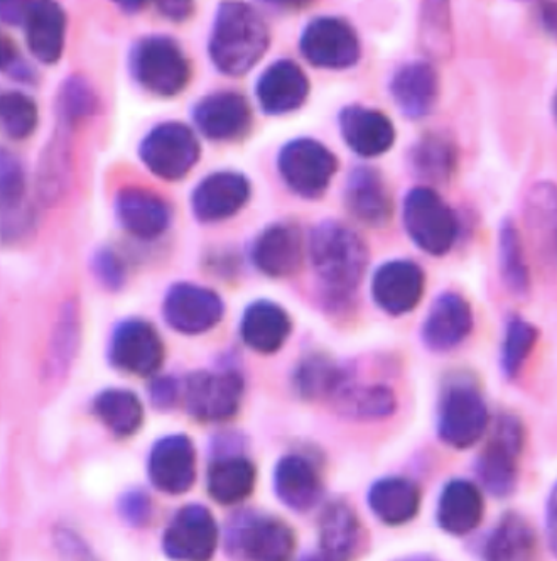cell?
I'll list each match as a JSON object with an SVG mask.
<instances>
[{
  "label": "cell",
  "instance_id": "cell-1",
  "mask_svg": "<svg viewBox=\"0 0 557 561\" xmlns=\"http://www.w3.org/2000/svg\"><path fill=\"white\" fill-rule=\"evenodd\" d=\"M269 30L254 8L239 0H227L214 18L210 56L218 70L241 77L260 61L269 48Z\"/></svg>",
  "mask_w": 557,
  "mask_h": 561
},
{
  "label": "cell",
  "instance_id": "cell-2",
  "mask_svg": "<svg viewBox=\"0 0 557 561\" xmlns=\"http://www.w3.org/2000/svg\"><path fill=\"white\" fill-rule=\"evenodd\" d=\"M311 257L317 276L333 295H350L365 273V245L353 230L341 224L316 227L311 237Z\"/></svg>",
  "mask_w": 557,
  "mask_h": 561
},
{
  "label": "cell",
  "instance_id": "cell-3",
  "mask_svg": "<svg viewBox=\"0 0 557 561\" xmlns=\"http://www.w3.org/2000/svg\"><path fill=\"white\" fill-rule=\"evenodd\" d=\"M130 68L137 82L161 96H173L188 85V58L171 37H144L134 46Z\"/></svg>",
  "mask_w": 557,
  "mask_h": 561
},
{
  "label": "cell",
  "instance_id": "cell-4",
  "mask_svg": "<svg viewBox=\"0 0 557 561\" xmlns=\"http://www.w3.org/2000/svg\"><path fill=\"white\" fill-rule=\"evenodd\" d=\"M484 396L468 382H454L444 389L438 417V432L450 447L466 450L484 438L488 428Z\"/></svg>",
  "mask_w": 557,
  "mask_h": 561
},
{
  "label": "cell",
  "instance_id": "cell-5",
  "mask_svg": "<svg viewBox=\"0 0 557 561\" xmlns=\"http://www.w3.org/2000/svg\"><path fill=\"white\" fill-rule=\"evenodd\" d=\"M404 224L417 248L431 255L446 254L456 240V217L431 188H416L406 196Z\"/></svg>",
  "mask_w": 557,
  "mask_h": 561
},
{
  "label": "cell",
  "instance_id": "cell-6",
  "mask_svg": "<svg viewBox=\"0 0 557 561\" xmlns=\"http://www.w3.org/2000/svg\"><path fill=\"white\" fill-rule=\"evenodd\" d=\"M522 447L524 428L521 421L510 414L500 416L478 458V477L495 497H507L515 489Z\"/></svg>",
  "mask_w": 557,
  "mask_h": 561
},
{
  "label": "cell",
  "instance_id": "cell-7",
  "mask_svg": "<svg viewBox=\"0 0 557 561\" xmlns=\"http://www.w3.org/2000/svg\"><path fill=\"white\" fill-rule=\"evenodd\" d=\"M227 545L239 561H291L295 539L282 520L245 514L230 526Z\"/></svg>",
  "mask_w": 557,
  "mask_h": 561
},
{
  "label": "cell",
  "instance_id": "cell-8",
  "mask_svg": "<svg viewBox=\"0 0 557 561\" xmlns=\"http://www.w3.org/2000/svg\"><path fill=\"white\" fill-rule=\"evenodd\" d=\"M279 170L292 192L304 198H317L335 176L336 158L316 140H292L279 156Z\"/></svg>",
  "mask_w": 557,
  "mask_h": 561
},
{
  "label": "cell",
  "instance_id": "cell-9",
  "mask_svg": "<svg viewBox=\"0 0 557 561\" xmlns=\"http://www.w3.org/2000/svg\"><path fill=\"white\" fill-rule=\"evenodd\" d=\"M141 156L155 176L179 180L192 171L200 158V145L189 127L166 123L146 137Z\"/></svg>",
  "mask_w": 557,
  "mask_h": 561
},
{
  "label": "cell",
  "instance_id": "cell-10",
  "mask_svg": "<svg viewBox=\"0 0 557 561\" xmlns=\"http://www.w3.org/2000/svg\"><path fill=\"white\" fill-rule=\"evenodd\" d=\"M218 545V529L207 507L189 504L164 533V553L176 561H210Z\"/></svg>",
  "mask_w": 557,
  "mask_h": 561
},
{
  "label": "cell",
  "instance_id": "cell-11",
  "mask_svg": "<svg viewBox=\"0 0 557 561\" xmlns=\"http://www.w3.org/2000/svg\"><path fill=\"white\" fill-rule=\"evenodd\" d=\"M301 49L314 67L332 70L353 67L360 58L357 33L350 24L336 18L314 19L301 37Z\"/></svg>",
  "mask_w": 557,
  "mask_h": 561
},
{
  "label": "cell",
  "instance_id": "cell-12",
  "mask_svg": "<svg viewBox=\"0 0 557 561\" xmlns=\"http://www.w3.org/2000/svg\"><path fill=\"white\" fill-rule=\"evenodd\" d=\"M242 392L244 385L239 374L198 373L186 382L185 399L196 420L217 423L235 416Z\"/></svg>",
  "mask_w": 557,
  "mask_h": 561
},
{
  "label": "cell",
  "instance_id": "cell-13",
  "mask_svg": "<svg viewBox=\"0 0 557 561\" xmlns=\"http://www.w3.org/2000/svg\"><path fill=\"white\" fill-rule=\"evenodd\" d=\"M111 358L124 373L152 376L163 364V342L154 327L141 320H129L118 325L112 336Z\"/></svg>",
  "mask_w": 557,
  "mask_h": 561
},
{
  "label": "cell",
  "instance_id": "cell-14",
  "mask_svg": "<svg viewBox=\"0 0 557 561\" xmlns=\"http://www.w3.org/2000/svg\"><path fill=\"white\" fill-rule=\"evenodd\" d=\"M222 299L201 286H173L164 301L167 323L186 335L208 332L222 320Z\"/></svg>",
  "mask_w": 557,
  "mask_h": 561
},
{
  "label": "cell",
  "instance_id": "cell-15",
  "mask_svg": "<svg viewBox=\"0 0 557 561\" xmlns=\"http://www.w3.org/2000/svg\"><path fill=\"white\" fill-rule=\"evenodd\" d=\"M149 477L159 491L185 494L195 484L196 454L188 436L159 439L149 458Z\"/></svg>",
  "mask_w": 557,
  "mask_h": 561
},
{
  "label": "cell",
  "instance_id": "cell-16",
  "mask_svg": "<svg viewBox=\"0 0 557 561\" xmlns=\"http://www.w3.org/2000/svg\"><path fill=\"white\" fill-rule=\"evenodd\" d=\"M425 273L410 261H392L376 271L373 277V298L391 314H406L425 295Z\"/></svg>",
  "mask_w": 557,
  "mask_h": 561
},
{
  "label": "cell",
  "instance_id": "cell-17",
  "mask_svg": "<svg viewBox=\"0 0 557 561\" xmlns=\"http://www.w3.org/2000/svg\"><path fill=\"white\" fill-rule=\"evenodd\" d=\"M196 126L213 140L241 139L252 126V111L245 96L218 92L205 96L195 108Z\"/></svg>",
  "mask_w": 557,
  "mask_h": 561
},
{
  "label": "cell",
  "instance_id": "cell-18",
  "mask_svg": "<svg viewBox=\"0 0 557 561\" xmlns=\"http://www.w3.org/2000/svg\"><path fill=\"white\" fill-rule=\"evenodd\" d=\"M472 307L463 296L444 293L436 299L422 327V339L431 351L448 352L472 333Z\"/></svg>",
  "mask_w": 557,
  "mask_h": 561
},
{
  "label": "cell",
  "instance_id": "cell-19",
  "mask_svg": "<svg viewBox=\"0 0 557 561\" xmlns=\"http://www.w3.org/2000/svg\"><path fill=\"white\" fill-rule=\"evenodd\" d=\"M251 186L242 174L214 173L205 178L193 195L196 217L204 222H218L232 217L247 204Z\"/></svg>",
  "mask_w": 557,
  "mask_h": 561
},
{
  "label": "cell",
  "instance_id": "cell-20",
  "mask_svg": "<svg viewBox=\"0 0 557 561\" xmlns=\"http://www.w3.org/2000/svg\"><path fill=\"white\" fill-rule=\"evenodd\" d=\"M255 266L270 277H288L303 263V239L292 226L269 227L255 240L252 249Z\"/></svg>",
  "mask_w": 557,
  "mask_h": 561
},
{
  "label": "cell",
  "instance_id": "cell-21",
  "mask_svg": "<svg viewBox=\"0 0 557 561\" xmlns=\"http://www.w3.org/2000/svg\"><path fill=\"white\" fill-rule=\"evenodd\" d=\"M310 83L306 75L294 61H277L270 65L258 80L257 96L264 111L269 114H288L304 104Z\"/></svg>",
  "mask_w": 557,
  "mask_h": 561
},
{
  "label": "cell",
  "instance_id": "cell-22",
  "mask_svg": "<svg viewBox=\"0 0 557 561\" xmlns=\"http://www.w3.org/2000/svg\"><path fill=\"white\" fill-rule=\"evenodd\" d=\"M27 46L43 64L61 58L67 37V14L55 0H34L26 21Z\"/></svg>",
  "mask_w": 557,
  "mask_h": 561
},
{
  "label": "cell",
  "instance_id": "cell-23",
  "mask_svg": "<svg viewBox=\"0 0 557 561\" xmlns=\"http://www.w3.org/2000/svg\"><path fill=\"white\" fill-rule=\"evenodd\" d=\"M395 104L410 118H421L434 108L440 95V78L425 61L404 65L392 78Z\"/></svg>",
  "mask_w": 557,
  "mask_h": 561
},
{
  "label": "cell",
  "instance_id": "cell-24",
  "mask_svg": "<svg viewBox=\"0 0 557 561\" xmlns=\"http://www.w3.org/2000/svg\"><path fill=\"white\" fill-rule=\"evenodd\" d=\"M345 142L357 154L372 158L387 152L394 145L395 130L382 112L365 107L345 108L340 117Z\"/></svg>",
  "mask_w": 557,
  "mask_h": 561
},
{
  "label": "cell",
  "instance_id": "cell-25",
  "mask_svg": "<svg viewBox=\"0 0 557 561\" xmlns=\"http://www.w3.org/2000/svg\"><path fill=\"white\" fill-rule=\"evenodd\" d=\"M484 511V495L478 485L469 480H451L441 492L438 523L450 535H469L480 526Z\"/></svg>",
  "mask_w": 557,
  "mask_h": 561
},
{
  "label": "cell",
  "instance_id": "cell-26",
  "mask_svg": "<svg viewBox=\"0 0 557 561\" xmlns=\"http://www.w3.org/2000/svg\"><path fill=\"white\" fill-rule=\"evenodd\" d=\"M118 220L139 239H154L167 229L170 208L149 190L126 188L117 196Z\"/></svg>",
  "mask_w": 557,
  "mask_h": 561
},
{
  "label": "cell",
  "instance_id": "cell-27",
  "mask_svg": "<svg viewBox=\"0 0 557 561\" xmlns=\"http://www.w3.org/2000/svg\"><path fill=\"white\" fill-rule=\"evenodd\" d=\"M291 333L288 313L269 301H258L245 311L242 320V336L245 344L260 354L279 351Z\"/></svg>",
  "mask_w": 557,
  "mask_h": 561
},
{
  "label": "cell",
  "instance_id": "cell-28",
  "mask_svg": "<svg viewBox=\"0 0 557 561\" xmlns=\"http://www.w3.org/2000/svg\"><path fill=\"white\" fill-rule=\"evenodd\" d=\"M370 507L388 526L406 525L419 513L421 492L410 480L401 477L379 480L369 495Z\"/></svg>",
  "mask_w": 557,
  "mask_h": 561
},
{
  "label": "cell",
  "instance_id": "cell-29",
  "mask_svg": "<svg viewBox=\"0 0 557 561\" xmlns=\"http://www.w3.org/2000/svg\"><path fill=\"white\" fill-rule=\"evenodd\" d=\"M276 492L286 506L307 511L322 494V482L306 458L291 455L282 458L276 469Z\"/></svg>",
  "mask_w": 557,
  "mask_h": 561
},
{
  "label": "cell",
  "instance_id": "cell-30",
  "mask_svg": "<svg viewBox=\"0 0 557 561\" xmlns=\"http://www.w3.org/2000/svg\"><path fill=\"white\" fill-rule=\"evenodd\" d=\"M347 204L358 220L370 226H384L391 217V196L379 173L369 168H362L351 174L347 188Z\"/></svg>",
  "mask_w": 557,
  "mask_h": 561
},
{
  "label": "cell",
  "instance_id": "cell-31",
  "mask_svg": "<svg viewBox=\"0 0 557 561\" xmlns=\"http://www.w3.org/2000/svg\"><path fill=\"white\" fill-rule=\"evenodd\" d=\"M323 557L328 561H350L360 543V523L344 503L329 504L320 523Z\"/></svg>",
  "mask_w": 557,
  "mask_h": 561
},
{
  "label": "cell",
  "instance_id": "cell-32",
  "mask_svg": "<svg viewBox=\"0 0 557 561\" xmlns=\"http://www.w3.org/2000/svg\"><path fill=\"white\" fill-rule=\"evenodd\" d=\"M535 533L524 517L507 514L485 543V561H532Z\"/></svg>",
  "mask_w": 557,
  "mask_h": 561
},
{
  "label": "cell",
  "instance_id": "cell-33",
  "mask_svg": "<svg viewBox=\"0 0 557 561\" xmlns=\"http://www.w3.org/2000/svg\"><path fill=\"white\" fill-rule=\"evenodd\" d=\"M255 469L242 457L218 460L208 473V491L217 503L232 506L247 499L254 491Z\"/></svg>",
  "mask_w": 557,
  "mask_h": 561
},
{
  "label": "cell",
  "instance_id": "cell-34",
  "mask_svg": "<svg viewBox=\"0 0 557 561\" xmlns=\"http://www.w3.org/2000/svg\"><path fill=\"white\" fill-rule=\"evenodd\" d=\"M95 414L114 435H134L141 428L144 410L134 392L108 389L95 399Z\"/></svg>",
  "mask_w": 557,
  "mask_h": 561
},
{
  "label": "cell",
  "instance_id": "cell-35",
  "mask_svg": "<svg viewBox=\"0 0 557 561\" xmlns=\"http://www.w3.org/2000/svg\"><path fill=\"white\" fill-rule=\"evenodd\" d=\"M497 249H499L500 276L503 283L515 295H524L531 285V273H529L521 232L510 220H503L500 226Z\"/></svg>",
  "mask_w": 557,
  "mask_h": 561
},
{
  "label": "cell",
  "instance_id": "cell-36",
  "mask_svg": "<svg viewBox=\"0 0 557 561\" xmlns=\"http://www.w3.org/2000/svg\"><path fill=\"white\" fill-rule=\"evenodd\" d=\"M539 332L521 317L510 318L500 348V370L507 379H515L534 352Z\"/></svg>",
  "mask_w": 557,
  "mask_h": 561
},
{
  "label": "cell",
  "instance_id": "cell-37",
  "mask_svg": "<svg viewBox=\"0 0 557 561\" xmlns=\"http://www.w3.org/2000/svg\"><path fill=\"white\" fill-rule=\"evenodd\" d=\"M37 126V107L31 96L0 93V129L12 139H26Z\"/></svg>",
  "mask_w": 557,
  "mask_h": 561
},
{
  "label": "cell",
  "instance_id": "cell-38",
  "mask_svg": "<svg viewBox=\"0 0 557 561\" xmlns=\"http://www.w3.org/2000/svg\"><path fill=\"white\" fill-rule=\"evenodd\" d=\"M527 207L532 229L537 230L544 244H554L557 240V186L547 183L535 186L527 198Z\"/></svg>",
  "mask_w": 557,
  "mask_h": 561
},
{
  "label": "cell",
  "instance_id": "cell-39",
  "mask_svg": "<svg viewBox=\"0 0 557 561\" xmlns=\"http://www.w3.org/2000/svg\"><path fill=\"white\" fill-rule=\"evenodd\" d=\"M454 161L453 148L441 137H426L414 154V163L419 173L434 180L446 178L453 171Z\"/></svg>",
  "mask_w": 557,
  "mask_h": 561
},
{
  "label": "cell",
  "instance_id": "cell-40",
  "mask_svg": "<svg viewBox=\"0 0 557 561\" xmlns=\"http://www.w3.org/2000/svg\"><path fill=\"white\" fill-rule=\"evenodd\" d=\"M26 180L24 170L12 152L0 149V210H18L23 204Z\"/></svg>",
  "mask_w": 557,
  "mask_h": 561
},
{
  "label": "cell",
  "instance_id": "cell-41",
  "mask_svg": "<svg viewBox=\"0 0 557 561\" xmlns=\"http://www.w3.org/2000/svg\"><path fill=\"white\" fill-rule=\"evenodd\" d=\"M300 389L306 396L332 394L338 388L340 374L336 373L335 366L322 357H314L304 364L301 369Z\"/></svg>",
  "mask_w": 557,
  "mask_h": 561
},
{
  "label": "cell",
  "instance_id": "cell-42",
  "mask_svg": "<svg viewBox=\"0 0 557 561\" xmlns=\"http://www.w3.org/2000/svg\"><path fill=\"white\" fill-rule=\"evenodd\" d=\"M347 404L355 416L384 417L394 411L395 399L385 388H369L347 396Z\"/></svg>",
  "mask_w": 557,
  "mask_h": 561
},
{
  "label": "cell",
  "instance_id": "cell-43",
  "mask_svg": "<svg viewBox=\"0 0 557 561\" xmlns=\"http://www.w3.org/2000/svg\"><path fill=\"white\" fill-rule=\"evenodd\" d=\"M118 510L124 519L134 526L146 525L151 516V503H149L148 495L142 492H130V494L124 495Z\"/></svg>",
  "mask_w": 557,
  "mask_h": 561
},
{
  "label": "cell",
  "instance_id": "cell-44",
  "mask_svg": "<svg viewBox=\"0 0 557 561\" xmlns=\"http://www.w3.org/2000/svg\"><path fill=\"white\" fill-rule=\"evenodd\" d=\"M34 0H0V21L5 24H24Z\"/></svg>",
  "mask_w": 557,
  "mask_h": 561
},
{
  "label": "cell",
  "instance_id": "cell-45",
  "mask_svg": "<svg viewBox=\"0 0 557 561\" xmlns=\"http://www.w3.org/2000/svg\"><path fill=\"white\" fill-rule=\"evenodd\" d=\"M159 12L171 21H186L195 9V0H154Z\"/></svg>",
  "mask_w": 557,
  "mask_h": 561
},
{
  "label": "cell",
  "instance_id": "cell-46",
  "mask_svg": "<svg viewBox=\"0 0 557 561\" xmlns=\"http://www.w3.org/2000/svg\"><path fill=\"white\" fill-rule=\"evenodd\" d=\"M96 271L108 286H117L123 280V267L117 263V259L108 252L102 254L96 261Z\"/></svg>",
  "mask_w": 557,
  "mask_h": 561
},
{
  "label": "cell",
  "instance_id": "cell-47",
  "mask_svg": "<svg viewBox=\"0 0 557 561\" xmlns=\"http://www.w3.org/2000/svg\"><path fill=\"white\" fill-rule=\"evenodd\" d=\"M546 529L550 551L557 558V482L550 491L549 501H547Z\"/></svg>",
  "mask_w": 557,
  "mask_h": 561
},
{
  "label": "cell",
  "instance_id": "cell-48",
  "mask_svg": "<svg viewBox=\"0 0 557 561\" xmlns=\"http://www.w3.org/2000/svg\"><path fill=\"white\" fill-rule=\"evenodd\" d=\"M15 64H18V49L8 36L0 33V71L11 70Z\"/></svg>",
  "mask_w": 557,
  "mask_h": 561
},
{
  "label": "cell",
  "instance_id": "cell-49",
  "mask_svg": "<svg viewBox=\"0 0 557 561\" xmlns=\"http://www.w3.org/2000/svg\"><path fill=\"white\" fill-rule=\"evenodd\" d=\"M176 396V388H174L171 380H159L152 389V398L159 407H170Z\"/></svg>",
  "mask_w": 557,
  "mask_h": 561
},
{
  "label": "cell",
  "instance_id": "cell-50",
  "mask_svg": "<svg viewBox=\"0 0 557 561\" xmlns=\"http://www.w3.org/2000/svg\"><path fill=\"white\" fill-rule=\"evenodd\" d=\"M270 8L286 9V11H295L310 4V0H260Z\"/></svg>",
  "mask_w": 557,
  "mask_h": 561
},
{
  "label": "cell",
  "instance_id": "cell-51",
  "mask_svg": "<svg viewBox=\"0 0 557 561\" xmlns=\"http://www.w3.org/2000/svg\"><path fill=\"white\" fill-rule=\"evenodd\" d=\"M148 2H151V0H115V4L127 12L141 11Z\"/></svg>",
  "mask_w": 557,
  "mask_h": 561
},
{
  "label": "cell",
  "instance_id": "cell-52",
  "mask_svg": "<svg viewBox=\"0 0 557 561\" xmlns=\"http://www.w3.org/2000/svg\"><path fill=\"white\" fill-rule=\"evenodd\" d=\"M303 561H328V560H326L325 557H310V558H306V560H303Z\"/></svg>",
  "mask_w": 557,
  "mask_h": 561
},
{
  "label": "cell",
  "instance_id": "cell-53",
  "mask_svg": "<svg viewBox=\"0 0 557 561\" xmlns=\"http://www.w3.org/2000/svg\"><path fill=\"white\" fill-rule=\"evenodd\" d=\"M554 111H556V117H557V96H556V102H554Z\"/></svg>",
  "mask_w": 557,
  "mask_h": 561
},
{
  "label": "cell",
  "instance_id": "cell-54",
  "mask_svg": "<svg viewBox=\"0 0 557 561\" xmlns=\"http://www.w3.org/2000/svg\"><path fill=\"white\" fill-rule=\"evenodd\" d=\"M524 2H534V0H524Z\"/></svg>",
  "mask_w": 557,
  "mask_h": 561
},
{
  "label": "cell",
  "instance_id": "cell-55",
  "mask_svg": "<svg viewBox=\"0 0 557 561\" xmlns=\"http://www.w3.org/2000/svg\"><path fill=\"white\" fill-rule=\"evenodd\" d=\"M414 561H426V560H414Z\"/></svg>",
  "mask_w": 557,
  "mask_h": 561
}]
</instances>
